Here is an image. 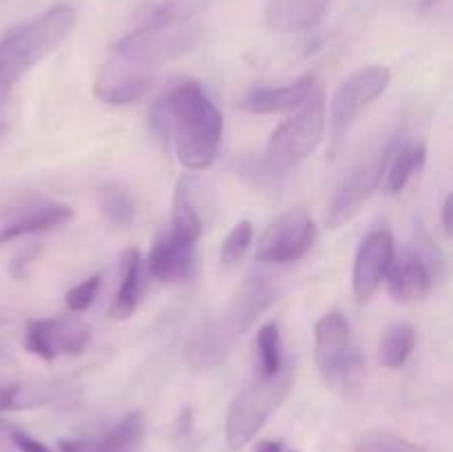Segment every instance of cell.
<instances>
[{"mask_svg":"<svg viewBox=\"0 0 453 452\" xmlns=\"http://www.w3.org/2000/svg\"><path fill=\"white\" fill-rule=\"evenodd\" d=\"M71 217H73V208L62 202H47L42 207L31 208V211L22 213L0 229V246L27 238V235L47 233V230L66 224Z\"/></svg>","mask_w":453,"mask_h":452,"instance_id":"cell-19","label":"cell"},{"mask_svg":"<svg viewBox=\"0 0 453 452\" xmlns=\"http://www.w3.org/2000/svg\"><path fill=\"white\" fill-rule=\"evenodd\" d=\"M12 441L16 443V448L20 452H51L44 443H40L38 439L29 437L27 433H20V430H12Z\"/></svg>","mask_w":453,"mask_h":452,"instance_id":"cell-30","label":"cell"},{"mask_svg":"<svg viewBox=\"0 0 453 452\" xmlns=\"http://www.w3.org/2000/svg\"><path fill=\"white\" fill-rule=\"evenodd\" d=\"M3 97H4V96H3V93H0V100H3Z\"/></svg>","mask_w":453,"mask_h":452,"instance_id":"cell-35","label":"cell"},{"mask_svg":"<svg viewBox=\"0 0 453 452\" xmlns=\"http://www.w3.org/2000/svg\"><path fill=\"white\" fill-rule=\"evenodd\" d=\"M91 328L78 315H58L49 319H31L25 328V348L44 362L56 355H80L88 346Z\"/></svg>","mask_w":453,"mask_h":452,"instance_id":"cell-10","label":"cell"},{"mask_svg":"<svg viewBox=\"0 0 453 452\" xmlns=\"http://www.w3.org/2000/svg\"><path fill=\"white\" fill-rule=\"evenodd\" d=\"M257 366L255 377L270 379L279 375L283 368V350H281V331L277 322H268L257 332Z\"/></svg>","mask_w":453,"mask_h":452,"instance_id":"cell-22","label":"cell"},{"mask_svg":"<svg viewBox=\"0 0 453 452\" xmlns=\"http://www.w3.org/2000/svg\"><path fill=\"white\" fill-rule=\"evenodd\" d=\"M438 3H441V0H420L418 7H420V12H429V9L436 7Z\"/></svg>","mask_w":453,"mask_h":452,"instance_id":"cell-33","label":"cell"},{"mask_svg":"<svg viewBox=\"0 0 453 452\" xmlns=\"http://www.w3.org/2000/svg\"><path fill=\"white\" fill-rule=\"evenodd\" d=\"M295 384V366L283 363L281 372L270 379L255 377L230 403L226 417V439L233 450H242L259 434L265 421L279 410Z\"/></svg>","mask_w":453,"mask_h":452,"instance_id":"cell-4","label":"cell"},{"mask_svg":"<svg viewBox=\"0 0 453 452\" xmlns=\"http://www.w3.org/2000/svg\"><path fill=\"white\" fill-rule=\"evenodd\" d=\"M288 452H296V450H288Z\"/></svg>","mask_w":453,"mask_h":452,"instance_id":"cell-36","label":"cell"},{"mask_svg":"<svg viewBox=\"0 0 453 452\" xmlns=\"http://www.w3.org/2000/svg\"><path fill=\"white\" fill-rule=\"evenodd\" d=\"M195 248H197V242L168 229L150 246L144 270L162 284L188 277L195 266Z\"/></svg>","mask_w":453,"mask_h":452,"instance_id":"cell-13","label":"cell"},{"mask_svg":"<svg viewBox=\"0 0 453 452\" xmlns=\"http://www.w3.org/2000/svg\"><path fill=\"white\" fill-rule=\"evenodd\" d=\"M35 403H38V399L31 397V393H27L22 384L0 386V412L20 410V408L35 406Z\"/></svg>","mask_w":453,"mask_h":452,"instance_id":"cell-29","label":"cell"},{"mask_svg":"<svg viewBox=\"0 0 453 452\" xmlns=\"http://www.w3.org/2000/svg\"><path fill=\"white\" fill-rule=\"evenodd\" d=\"M102 275H91L88 279H82L80 284H75L65 297V304L69 308V313H84L88 306L96 301L97 291H100Z\"/></svg>","mask_w":453,"mask_h":452,"instance_id":"cell-28","label":"cell"},{"mask_svg":"<svg viewBox=\"0 0 453 452\" xmlns=\"http://www.w3.org/2000/svg\"><path fill=\"white\" fill-rule=\"evenodd\" d=\"M78 13L69 3H56L0 38V93L20 75L51 56L73 31Z\"/></svg>","mask_w":453,"mask_h":452,"instance_id":"cell-3","label":"cell"},{"mask_svg":"<svg viewBox=\"0 0 453 452\" xmlns=\"http://www.w3.org/2000/svg\"><path fill=\"white\" fill-rule=\"evenodd\" d=\"M427 151L418 142H401V137L388 144L383 164V177H380V189L389 195H396L410 184L411 177L423 168Z\"/></svg>","mask_w":453,"mask_h":452,"instance_id":"cell-17","label":"cell"},{"mask_svg":"<svg viewBox=\"0 0 453 452\" xmlns=\"http://www.w3.org/2000/svg\"><path fill=\"white\" fill-rule=\"evenodd\" d=\"M416 346V328L411 323H394L383 332L379 346V362L389 370H398L410 359Z\"/></svg>","mask_w":453,"mask_h":452,"instance_id":"cell-23","label":"cell"},{"mask_svg":"<svg viewBox=\"0 0 453 452\" xmlns=\"http://www.w3.org/2000/svg\"><path fill=\"white\" fill-rule=\"evenodd\" d=\"M317 80L314 75H303V78L295 80V82L281 84V87H259L252 89L248 96L239 100V109L248 111L255 115H270V113H283V111H292L296 106L303 105L312 91L317 89Z\"/></svg>","mask_w":453,"mask_h":452,"instance_id":"cell-15","label":"cell"},{"mask_svg":"<svg viewBox=\"0 0 453 452\" xmlns=\"http://www.w3.org/2000/svg\"><path fill=\"white\" fill-rule=\"evenodd\" d=\"M279 288L270 275H250L239 286L224 310L203 323L186 346V363L195 370H208L224 362L252 323L277 301Z\"/></svg>","mask_w":453,"mask_h":452,"instance_id":"cell-2","label":"cell"},{"mask_svg":"<svg viewBox=\"0 0 453 452\" xmlns=\"http://www.w3.org/2000/svg\"><path fill=\"white\" fill-rule=\"evenodd\" d=\"M451 211H453V198L451 195H447L445 204H442V229H445L447 235H451V230H453Z\"/></svg>","mask_w":453,"mask_h":452,"instance_id":"cell-31","label":"cell"},{"mask_svg":"<svg viewBox=\"0 0 453 452\" xmlns=\"http://www.w3.org/2000/svg\"><path fill=\"white\" fill-rule=\"evenodd\" d=\"M146 434V419L140 410L124 415L100 439H66L60 452H137Z\"/></svg>","mask_w":453,"mask_h":452,"instance_id":"cell-14","label":"cell"},{"mask_svg":"<svg viewBox=\"0 0 453 452\" xmlns=\"http://www.w3.org/2000/svg\"><path fill=\"white\" fill-rule=\"evenodd\" d=\"M3 3H7V0H0V4H3Z\"/></svg>","mask_w":453,"mask_h":452,"instance_id":"cell-34","label":"cell"},{"mask_svg":"<svg viewBox=\"0 0 453 452\" xmlns=\"http://www.w3.org/2000/svg\"><path fill=\"white\" fill-rule=\"evenodd\" d=\"M314 357L321 377L332 388H348L361 370V353L349 323L339 310L326 313L314 328Z\"/></svg>","mask_w":453,"mask_h":452,"instance_id":"cell-7","label":"cell"},{"mask_svg":"<svg viewBox=\"0 0 453 452\" xmlns=\"http://www.w3.org/2000/svg\"><path fill=\"white\" fill-rule=\"evenodd\" d=\"M199 35L202 27L195 20L173 25L142 20L140 27L115 43V53L128 65L157 66L188 53L199 43Z\"/></svg>","mask_w":453,"mask_h":452,"instance_id":"cell-6","label":"cell"},{"mask_svg":"<svg viewBox=\"0 0 453 452\" xmlns=\"http://www.w3.org/2000/svg\"><path fill=\"white\" fill-rule=\"evenodd\" d=\"M252 238H255V229L248 220H242L239 224L233 226L226 239L221 242V251H219V260L224 266H234L246 251L250 248Z\"/></svg>","mask_w":453,"mask_h":452,"instance_id":"cell-26","label":"cell"},{"mask_svg":"<svg viewBox=\"0 0 453 452\" xmlns=\"http://www.w3.org/2000/svg\"><path fill=\"white\" fill-rule=\"evenodd\" d=\"M314 239H317V226L312 217L303 208H296L283 213L264 230L255 257L264 264H290L308 255L310 248L314 246Z\"/></svg>","mask_w":453,"mask_h":452,"instance_id":"cell-9","label":"cell"},{"mask_svg":"<svg viewBox=\"0 0 453 452\" xmlns=\"http://www.w3.org/2000/svg\"><path fill=\"white\" fill-rule=\"evenodd\" d=\"M389 74L388 66L370 65L363 69L354 71L349 78L341 82L336 89L334 97H332L330 106V120H332V137L336 142L341 140L345 131L354 124V120L367 109L374 100H379L388 89Z\"/></svg>","mask_w":453,"mask_h":452,"instance_id":"cell-8","label":"cell"},{"mask_svg":"<svg viewBox=\"0 0 453 452\" xmlns=\"http://www.w3.org/2000/svg\"><path fill=\"white\" fill-rule=\"evenodd\" d=\"M354 452H427V450H423L420 446H416V443L407 441V439L403 437L374 433L363 437Z\"/></svg>","mask_w":453,"mask_h":452,"instance_id":"cell-27","label":"cell"},{"mask_svg":"<svg viewBox=\"0 0 453 452\" xmlns=\"http://www.w3.org/2000/svg\"><path fill=\"white\" fill-rule=\"evenodd\" d=\"M394 260H396V246H394V238L388 229L370 230L363 238L357 257H354L352 270V288L358 301H367L379 291Z\"/></svg>","mask_w":453,"mask_h":452,"instance_id":"cell-12","label":"cell"},{"mask_svg":"<svg viewBox=\"0 0 453 452\" xmlns=\"http://www.w3.org/2000/svg\"><path fill=\"white\" fill-rule=\"evenodd\" d=\"M150 129L159 140L173 137L177 160L188 171L212 167L219 155L224 118L202 84L184 82L150 106Z\"/></svg>","mask_w":453,"mask_h":452,"instance_id":"cell-1","label":"cell"},{"mask_svg":"<svg viewBox=\"0 0 453 452\" xmlns=\"http://www.w3.org/2000/svg\"><path fill=\"white\" fill-rule=\"evenodd\" d=\"M385 282L398 301H411L420 300L432 291L436 275L416 253L407 251L401 260H394Z\"/></svg>","mask_w":453,"mask_h":452,"instance_id":"cell-18","label":"cell"},{"mask_svg":"<svg viewBox=\"0 0 453 452\" xmlns=\"http://www.w3.org/2000/svg\"><path fill=\"white\" fill-rule=\"evenodd\" d=\"M255 452H288V448L281 441H261Z\"/></svg>","mask_w":453,"mask_h":452,"instance_id":"cell-32","label":"cell"},{"mask_svg":"<svg viewBox=\"0 0 453 452\" xmlns=\"http://www.w3.org/2000/svg\"><path fill=\"white\" fill-rule=\"evenodd\" d=\"M385 151H380L374 158H367L358 162L343 182L336 189L334 198H332L330 207H327V226L330 229H341L343 224L352 222L363 208V204L372 198L376 189H380V177H383V164H385Z\"/></svg>","mask_w":453,"mask_h":452,"instance_id":"cell-11","label":"cell"},{"mask_svg":"<svg viewBox=\"0 0 453 452\" xmlns=\"http://www.w3.org/2000/svg\"><path fill=\"white\" fill-rule=\"evenodd\" d=\"M153 87V78L128 71H104L93 87L97 100L113 106H127L140 102Z\"/></svg>","mask_w":453,"mask_h":452,"instance_id":"cell-20","label":"cell"},{"mask_svg":"<svg viewBox=\"0 0 453 452\" xmlns=\"http://www.w3.org/2000/svg\"><path fill=\"white\" fill-rule=\"evenodd\" d=\"M100 208L106 220L118 229H128L135 222V199L122 184H104L100 189Z\"/></svg>","mask_w":453,"mask_h":452,"instance_id":"cell-24","label":"cell"},{"mask_svg":"<svg viewBox=\"0 0 453 452\" xmlns=\"http://www.w3.org/2000/svg\"><path fill=\"white\" fill-rule=\"evenodd\" d=\"M330 0H268L265 25L277 34L310 31L326 18Z\"/></svg>","mask_w":453,"mask_h":452,"instance_id":"cell-16","label":"cell"},{"mask_svg":"<svg viewBox=\"0 0 453 452\" xmlns=\"http://www.w3.org/2000/svg\"><path fill=\"white\" fill-rule=\"evenodd\" d=\"M208 0H159L144 16V22L173 25V22H193L206 9Z\"/></svg>","mask_w":453,"mask_h":452,"instance_id":"cell-25","label":"cell"},{"mask_svg":"<svg viewBox=\"0 0 453 452\" xmlns=\"http://www.w3.org/2000/svg\"><path fill=\"white\" fill-rule=\"evenodd\" d=\"M326 93L317 87L303 102V109L273 133L264 153L265 167L274 175H283L312 155L326 133Z\"/></svg>","mask_w":453,"mask_h":452,"instance_id":"cell-5","label":"cell"},{"mask_svg":"<svg viewBox=\"0 0 453 452\" xmlns=\"http://www.w3.org/2000/svg\"><path fill=\"white\" fill-rule=\"evenodd\" d=\"M142 277H144V260H142L137 248H128L122 257V282H119L118 292L111 301V319L122 322L135 313L142 291H144V279Z\"/></svg>","mask_w":453,"mask_h":452,"instance_id":"cell-21","label":"cell"}]
</instances>
